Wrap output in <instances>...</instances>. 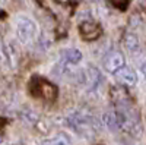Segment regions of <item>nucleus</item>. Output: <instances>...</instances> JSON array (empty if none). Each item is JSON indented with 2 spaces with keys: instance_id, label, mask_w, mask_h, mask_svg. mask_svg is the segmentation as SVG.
I'll use <instances>...</instances> for the list:
<instances>
[{
  "instance_id": "obj_1",
  "label": "nucleus",
  "mask_w": 146,
  "mask_h": 145,
  "mask_svg": "<svg viewBox=\"0 0 146 145\" xmlns=\"http://www.w3.org/2000/svg\"><path fill=\"white\" fill-rule=\"evenodd\" d=\"M31 90L36 97H41L47 101H54L57 97V87L44 79H34Z\"/></svg>"
},
{
  "instance_id": "obj_2",
  "label": "nucleus",
  "mask_w": 146,
  "mask_h": 145,
  "mask_svg": "<svg viewBox=\"0 0 146 145\" xmlns=\"http://www.w3.org/2000/svg\"><path fill=\"white\" fill-rule=\"evenodd\" d=\"M16 34L18 38L22 43H29L34 40L35 34H36V25L35 22L28 19V18H21L16 22Z\"/></svg>"
},
{
  "instance_id": "obj_3",
  "label": "nucleus",
  "mask_w": 146,
  "mask_h": 145,
  "mask_svg": "<svg viewBox=\"0 0 146 145\" xmlns=\"http://www.w3.org/2000/svg\"><path fill=\"white\" fill-rule=\"evenodd\" d=\"M67 123L83 136H86V134H89V132L92 130V117L80 114V113L72 114L67 119Z\"/></svg>"
},
{
  "instance_id": "obj_4",
  "label": "nucleus",
  "mask_w": 146,
  "mask_h": 145,
  "mask_svg": "<svg viewBox=\"0 0 146 145\" xmlns=\"http://www.w3.org/2000/svg\"><path fill=\"white\" fill-rule=\"evenodd\" d=\"M123 66H124V56L120 51H111L104 59V67L110 74H115Z\"/></svg>"
},
{
  "instance_id": "obj_5",
  "label": "nucleus",
  "mask_w": 146,
  "mask_h": 145,
  "mask_svg": "<svg viewBox=\"0 0 146 145\" xmlns=\"http://www.w3.org/2000/svg\"><path fill=\"white\" fill-rule=\"evenodd\" d=\"M79 32H80V35H82L85 40L92 41V40H96V38L100 37L102 29H101V27L98 25V23L91 22V21H85V22L80 23Z\"/></svg>"
},
{
  "instance_id": "obj_6",
  "label": "nucleus",
  "mask_w": 146,
  "mask_h": 145,
  "mask_svg": "<svg viewBox=\"0 0 146 145\" xmlns=\"http://www.w3.org/2000/svg\"><path fill=\"white\" fill-rule=\"evenodd\" d=\"M101 81H102V75H101V72L96 67L89 66V67H86L82 72V82L91 90L95 88V87H98Z\"/></svg>"
},
{
  "instance_id": "obj_7",
  "label": "nucleus",
  "mask_w": 146,
  "mask_h": 145,
  "mask_svg": "<svg viewBox=\"0 0 146 145\" xmlns=\"http://www.w3.org/2000/svg\"><path fill=\"white\" fill-rule=\"evenodd\" d=\"M115 78L120 84H123V85H135V84L137 82L136 72L131 67H127V66H123L120 70H117Z\"/></svg>"
},
{
  "instance_id": "obj_8",
  "label": "nucleus",
  "mask_w": 146,
  "mask_h": 145,
  "mask_svg": "<svg viewBox=\"0 0 146 145\" xmlns=\"http://www.w3.org/2000/svg\"><path fill=\"white\" fill-rule=\"evenodd\" d=\"M82 60V53L78 48H67L62 54V62L63 63H69V65H76Z\"/></svg>"
},
{
  "instance_id": "obj_9",
  "label": "nucleus",
  "mask_w": 146,
  "mask_h": 145,
  "mask_svg": "<svg viewBox=\"0 0 146 145\" xmlns=\"http://www.w3.org/2000/svg\"><path fill=\"white\" fill-rule=\"evenodd\" d=\"M41 145H70V138L66 134H60L54 138L50 139H44Z\"/></svg>"
},
{
  "instance_id": "obj_10",
  "label": "nucleus",
  "mask_w": 146,
  "mask_h": 145,
  "mask_svg": "<svg viewBox=\"0 0 146 145\" xmlns=\"http://www.w3.org/2000/svg\"><path fill=\"white\" fill-rule=\"evenodd\" d=\"M104 122L105 125L110 128V129H117L120 128V119H118V114L117 113H107L104 116Z\"/></svg>"
},
{
  "instance_id": "obj_11",
  "label": "nucleus",
  "mask_w": 146,
  "mask_h": 145,
  "mask_svg": "<svg viewBox=\"0 0 146 145\" xmlns=\"http://www.w3.org/2000/svg\"><path fill=\"white\" fill-rule=\"evenodd\" d=\"M124 45H126V48L129 51H136L137 48H139V40H137V37L136 35H133V34H129V35H126V40H124Z\"/></svg>"
},
{
  "instance_id": "obj_12",
  "label": "nucleus",
  "mask_w": 146,
  "mask_h": 145,
  "mask_svg": "<svg viewBox=\"0 0 146 145\" xmlns=\"http://www.w3.org/2000/svg\"><path fill=\"white\" fill-rule=\"evenodd\" d=\"M113 6H115L117 9H126L129 6V2L130 0H110Z\"/></svg>"
},
{
  "instance_id": "obj_13",
  "label": "nucleus",
  "mask_w": 146,
  "mask_h": 145,
  "mask_svg": "<svg viewBox=\"0 0 146 145\" xmlns=\"http://www.w3.org/2000/svg\"><path fill=\"white\" fill-rule=\"evenodd\" d=\"M142 72H143V76H145V79H146V63L142 66Z\"/></svg>"
},
{
  "instance_id": "obj_14",
  "label": "nucleus",
  "mask_w": 146,
  "mask_h": 145,
  "mask_svg": "<svg viewBox=\"0 0 146 145\" xmlns=\"http://www.w3.org/2000/svg\"><path fill=\"white\" fill-rule=\"evenodd\" d=\"M91 2H100V0H91Z\"/></svg>"
},
{
  "instance_id": "obj_15",
  "label": "nucleus",
  "mask_w": 146,
  "mask_h": 145,
  "mask_svg": "<svg viewBox=\"0 0 146 145\" xmlns=\"http://www.w3.org/2000/svg\"><path fill=\"white\" fill-rule=\"evenodd\" d=\"M0 142H2V136H0Z\"/></svg>"
}]
</instances>
